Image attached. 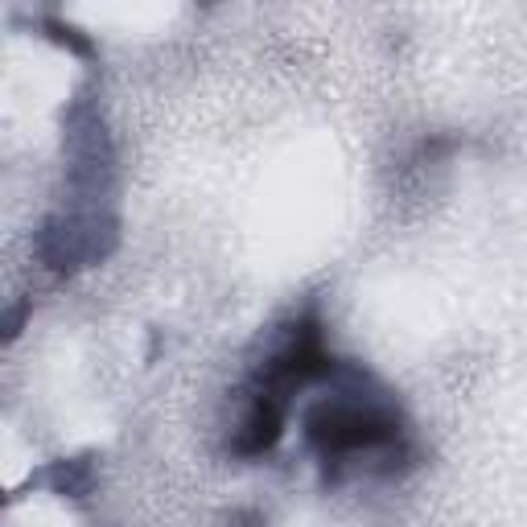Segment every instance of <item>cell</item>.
I'll list each match as a JSON object with an SVG mask.
<instances>
[{
    "label": "cell",
    "instance_id": "cell-1",
    "mask_svg": "<svg viewBox=\"0 0 527 527\" xmlns=\"http://www.w3.org/2000/svg\"><path fill=\"white\" fill-rule=\"evenodd\" d=\"M285 416H289V404L252 392L248 408H243L239 425H235L231 449L239 453V458H264V453L280 441V433H285Z\"/></svg>",
    "mask_w": 527,
    "mask_h": 527
}]
</instances>
